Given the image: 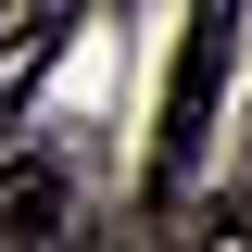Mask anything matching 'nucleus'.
Returning a JSON list of instances; mask_svg holds the SVG:
<instances>
[{
    "mask_svg": "<svg viewBox=\"0 0 252 252\" xmlns=\"http://www.w3.org/2000/svg\"><path fill=\"white\" fill-rule=\"evenodd\" d=\"M240 76V0H189L177 26V76H164V126H152V202H177L215 152V101Z\"/></svg>",
    "mask_w": 252,
    "mask_h": 252,
    "instance_id": "f257e3e1",
    "label": "nucleus"
},
{
    "mask_svg": "<svg viewBox=\"0 0 252 252\" xmlns=\"http://www.w3.org/2000/svg\"><path fill=\"white\" fill-rule=\"evenodd\" d=\"M240 240H252V227H240Z\"/></svg>",
    "mask_w": 252,
    "mask_h": 252,
    "instance_id": "7ed1b4c3",
    "label": "nucleus"
},
{
    "mask_svg": "<svg viewBox=\"0 0 252 252\" xmlns=\"http://www.w3.org/2000/svg\"><path fill=\"white\" fill-rule=\"evenodd\" d=\"M63 240V164H0V252Z\"/></svg>",
    "mask_w": 252,
    "mask_h": 252,
    "instance_id": "f03ea898",
    "label": "nucleus"
}]
</instances>
